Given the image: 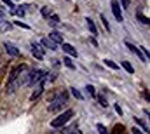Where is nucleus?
Instances as JSON below:
<instances>
[{
  "instance_id": "423d86ee",
  "label": "nucleus",
  "mask_w": 150,
  "mask_h": 134,
  "mask_svg": "<svg viewBox=\"0 0 150 134\" xmlns=\"http://www.w3.org/2000/svg\"><path fill=\"white\" fill-rule=\"evenodd\" d=\"M28 77H30V70L23 65L21 71H19V77H18V87H21V85H26V84H28Z\"/></svg>"
},
{
  "instance_id": "2eb2a0df",
  "label": "nucleus",
  "mask_w": 150,
  "mask_h": 134,
  "mask_svg": "<svg viewBox=\"0 0 150 134\" xmlns=\"http://www.w3.org/2000/svg\"><path fill=\"white\" fill-rule=\"evenodd\" d=\"M11 28H12V25H11L9 21H5V19L0 18V32H9Z\"/></svg>"
},
{
  "instance_id": "412c9836",
  "label": "nucleus",
  "mask_w": 150,
  "mask_h": 134,
  "mask_svg": "<svg viewBox=\"0 0 150 134\" xmlns=\"http://www.w3.org/2000/svg\"><path fill=\"white\" fill-rule=\"evenodd\" d=\"M63 65H65L67 68H70V70H75V65L72 63V59H70L68 56H67V58H63Z\"/></svg>"
},
{
  "instance_id": "ddd939ff",
  "label": "nucleus",
  "mask_w": 150,
  "mask_h": 134,
  "mask_svg": "<svg viewBox=\"0 0 150 134\" xmlns=\"http://www.w3.org/2000/svg\"><path fill=\"white\" fill-rule=\"evenodd\" d=\"M47 38H51V40H52V42H54L56 45H58V44H63V42H65V40H63V35L59 33V32H51Z\"/></svg>"
},
{
  "instance_id": "1a4fd4ad",
  "label": "nucleus",
  "mask_w": 150,
  "mask_h": 134,
  "mask_svg": "<svg viewBox=\"0 0 150 134\" xmlns=\"http://www.w3.org/2000/svg\"><path fill=\"white\" fill-rule=\"evenodd\" d=\"M40 45H42L44 49H49V51H58V45H56L51 38H47V37H42V38H40Z\"/></svg>"
},
{
  "instance_id": "5701e85b",
  "label": "nucleus",
  "mask_w": 150,
  "mask_h": 134,
  "mask_svg": "<svg viewBox=\"0 0 150 134\" xmlns=\"http://www.w3.org/2000/svg\"><path fill=\"white\" fill-rule=\"evenodd\" d=\"M100 18H101V23H103V26H105V30H107V32H112V30H110V25H108V19L105 18V14H101Z\"/></svg>"
},
{
  "instance_id": "f257e3e1",
  "label": "nucleus",
  "mask_w": 150,
  "mask_h": 134,
  "mask_svg": "<svg viewBox=\"0 0 150 134\" xmlns=\"http://www.w3.org/2000/svg\"><path fill=\"white\" fill-rule=\"evenodd\" d=\"M74 117V110L72 108H67L63 113H59L56 118H52V122H51V127H54V129H58V127H63L65 124H68V120Z\"/></svg>"
},
{
  "instance_id": "473e14b6",
  "label": "nucleus",
  "mask_w": 150,
  "mask_h": 134,
  "mask_svg": "<svg viewBox=\"0 0 150 134\" xmlns=\"http://www.w3.org/2000/svg\"><path fill=\"white\" fill-rule=\"evenodd\" d=\"M115 111H117V113H119V115H122V108H120V106H119V104H115Z\"/></svg>"
},
{
  "instance_id": "f704fd0d",
  "label": "nucleus",
  "mask_w": 150,
  "mask_h": 134,
  "mask_svg": "<svg viewBox=\"0 0 150 134\" xmlns=\"http://www.w3.org/2000/svg\"><path fill=\"white\" fill-rule=\"evenodd\" d=\"M68 134H82V131L80 129H75V131H72V133H68Z\"/></svg>"
},
{
  "instance_id": "f03ea898",
  "label": "nucleus",
  "mask_w": 150,
  "mask_h": 134,
  "mask_svg": "<svg viewBox=\"0 0 150 134\" xmlns=\"http://www.w3.org/2000/svg\"><path fill=\"white\" fill-rule=\"evenodd\" d=\"M21 68H23V65L12 68V71L9 73V78H7V92H9V94H12V92L18 89V77H19Z\"/></svg>"
},
{
  "instance_id": "c756f323",
  "label": "nucleus",
  "mask_w": 150,
  "mask_h": 134,
  "mask_svg": "<svg viewBox=\"0 0 150 134\" xmlns=\"http://www.w3.org/2000/svg\"><path fill=\"white\" fill-rule=\"evenodd\" d=\"M14 25H16V26H21V28H26V30H30V26H28V25H25V23H21V21H16Z\"/></svg>"
},
{
  "instance_id": "a211bd4d",
  "label": "nucleus",
  "mask_w": 150,
  "mask_h": 134,
  "mask_svg": "<svg viewBox=\"0 0 150 134\" xmlns=\"http://www.w3.org/2000/svg\"><path fill=\"white\" fill-rule=\"evenodd\" d=\"M40 14H42V18L49 19V16H51L52 12H51V9H49V7H42V9H40Z\"/></svg>"
},
{
  "instance_id": "dca6fc26",
  "label": "nucleus",
  "mask_w": 150,
  "mask_h": 134,
  "mask_svg": "<svg viewBox=\"0 0 150 134\" xmlns=\"http://www.w3.org/2000/svg\"><path fill=\"white\" fill-rule=\"evenodd\" d=\"M136 18H138V21H140L142 25H147V26L150 25V19H149V18H145L142 12H138V14H136Z\"/></svg>"
},
{
  "instance_id": "9b49d317",
  "label": "nucleus",
  "mask_w": 150,
  "mask_h": 134,
  "mask_svg": "<svg viewBox=\"0 0 150 134\" xmlns=\"http://www.w3.org/2000/svg\"><path fill=\"white\" fill-rule=\"evenodd\" d=\"M126 45H127V49H129L131 52H134V54H136V56H138V58H140L142 61H147V59H145V56L142 54V51H140V49H138L136 45H133V44H131L129 40H126Z\"/></svg>"
},
{
  "instance_id": "f3484780",
  "label": "nucleus",
  "mask_w": 150,
  "mask_h": 134,
  "mask_svg": "<svg viewBox=\"0 0 150 134\" xmlns=\"http://www.w3.org/2000/svg\"><path fill=\"white\" fill-rule=\"evenodd\" d=\"M25 12H26V11H25V7H23V5H16V9H14V12H12V14H16V16H21V18H23V16H25Z\"/></svg>"
},
{
  "instance_id": "20e7f679",
  "label": "nucleus",
  "mask_w": 150,
  "mask_h": 134,
  "mask_svg": "<svg viewBox=\"0 0 150 134\" xmlns=\"http://www.w3.org/2000/svg\"><path fill=\"white\" fill-rule=\"evenodd\" d=\"M44 78H45V73L42 70H32L30 71V77H28V84L30 85H35V84H38Z\"/></svg>"
},
{
  "instance_id": "39448f33",
  "label": "nucleus",
  "mask_w": 150,
  "mask_h": 134,
  "mask_svg": "<svg viewBox=\"0 0 150 134\" xmlns=\"http://www.w3.org/2000/svg\"><path fill=\"white\" fill-rule=\"evenodd\" d=\"M110 5H112V12H113V16H115V19H117L119 23H122V21H124V16H122L119 0H110Z\"/></svg>"
},
{
  "instance_id": "cd10ccee",
  "label": "nucleus",
  "mask_w": 150,
  "mask_h": 134,
  "mask_svg": "<svg viewBox=\"0 0 150 134\" xmlns=\"http://www.w3.org/2000/svg\"><path fill=\"white\" fill-rule=\"evenodd\" d=\"M96 129H98V133H100V134H108L107 127H105L103 124H98V126H96Z\"/></svg>"
},
{
  "instance_id": "bb28decb",
  "label": "nucleus",
  "mask_w": 150,
  "mask_h": 134,
  "mask_svg": "<svg viewBox=\"0 0 150 134\" xmlns=\"http://www.w3.org/2000/svg\"><path fill=\"white\" fill-rule=\"evenodd\" d=\"M86 91H87V94H89L91 98H94V96H96V91H94V87H93V85H86Z\"/></svg>"
},
{
  "instance_id": "7ed1b4c3",
  "label": "nucleus",
  "mask_w": 150,
  "mask_h": 134,
  "mask_svg": "<svg viewBox=\"0 0 150 134\" xmlns=\"http://www.w3.org/2000/svg\"><path fill=\"white\" fill-rule=\"evenodd\" d=\"M67 101H68V96H67V92H59L54 99L51 101V104H49V111L51 113H54V111H59V110H63V106L67 104Z\"/></svg>"
},
{
  "instance_id": "72a5a7b5",
  "label": "nucleus",
  "mask_w": 150,
  "mask_h": 134,
  "mask_svg": "<svg viewBox=\"0 0 150 134\" xmlns=\"http://www.w3.org/2000/svg\"><path fill=\"white\" fill-rule=\"evenodd\" d=\"M131 133H133V134H143L140 129H136V127H133V131H131Z\"/></svg>"
},
{
  "instance_id": "7c9ffc66",
  "label": "nucleus",
  "mask_w": 150,
  "mask_h": 134,
  "mask_svg": "<svg viewBox=\"0 0 150 134\" xmlns=\"http://www.w3.org/2000/svg\"><path fill=\"white\" fill-rule=\"evenodd\" d=\"M4 16H7V9H4V7L0 5V18L4 19Z\"/></svg>"
},
{
  "instance_id": "f8f14e48",
  "label": "nucleus",
  "mask_w": 150,
  "mask_h": 134,
  "mask_svg": "<svg viewBox=\"0 0 150 134\" xmlns=\"http://www.w3.org/2000/svg\"><path fill=\"white\" fill-rule=\"evenodd\" d=\"M61 47H63V52H65V54H68V56H74V58H77V49H75L74 45H70V44L63 42V44H61Z\"/></svg>"
},
{
  "instance_id": "6ab92c4d",
  "label": "nucleus",
  "mask_w": 150,
  "mask_h": 134,
  "mask_svg": "<svg viewBox=\"0 0 150 134\" xmlns=\"http://www.w3.org/2000/svg\"><path fill=\"white\" fill-rule=\"evenodd\" d=\"M122 68H124L127 73H134V68L131 66V63H129V61H122Z\"/></svg>"
},
{
  "instance_id": "6e6552de",
  "label": "nucleus",
  "mask_w": 150,
  "mask_h": 134,
  "mask_svg": "<svg viewBox=\"0 0 150 134\" xmlns=\"http://www.w3.org/2000/svg\"><path fill=\"white\" fill-rule=\"evenodd\" d=\"M30 47H32V54L37 58V59H44V54H45V51H44V47L37 44V42H32L30 44Z\"/></svg>"
},
{
  "instance_id": "aec40b11",
  "label": "nucleus",
  "mask_w": 150,
  "mask_h": 134,
  "mask_svg": "<svg viewBox=\"0 0 150 134\" xmlns=\"http://www.w3.org/2000/svg\"><path fill=\"white\" fill-rule=\"evenodd\" d=\"M4 2V5H7V9L11 11V12H14V9H16V4L12 2V0H2Z\"/></svg>"
},
{
  "instance_id": "2f4dec72",
  "label": "nucleus",
  "mask_w": 150,
  "mask_h": 134,
  "mask_svg": "<svg viewBox=\"0 0 150 134\" xmlns=\"http://www.w3.org/2000/svg\"><path fill=\"white\" fill-rule=\"evenodd\" d=\"M100 103H101V106H105V108L108 106V104H107V99H105L103 96H100Z\"/></svg>"
},
{
  "instance_id": "393cba45",
  "label": "nucleus",
  "mask_w": 150,
  "mask_h": 134,
  "mask_svg": "<svg viewBox=\"0 0 150 134\" xmlns=\"http://www.w3.org/2000/svg\"><path fill=\"white\" fill-rule=\"evenodd\" d=\"M134 120H136V122H138V124H140V126H142V127H143V131H145V133H147V134L150 133L149 126H147V124H145V122H143V120H142V118H134Z\"/></svg>"
},
{
  "instance_id": "a878e982",
  "label": "nucleus",
  "mask_w": 150,
  "mask_h": 134,
  "mask_svg": "<svg viewBox=\"0 0 150 134\" xmlns=\"http://www.w3.org/2000/svg\"><path fill=\"white\" fill-rule=\"evenodd\" d=\"M70 91H72V94H74L75 98H77V99H82V98H84V96H82V92H80L79 89H75V87H72Z\"/></svg>"
},
{
  "instance_id": "b1692460",
  "label": "nucleus",
  "mask_w": 150,
  "mask_h": 134,
  "mask_svg": "<svg viewBox=\"0 0 150 134\" xmlns=\"http://www.w3.org/2000/svg\"><path fill=\"white\" fill-rule=\"evenodd\" d=\"M49 21H51V25H58L59 23V16L58 14H51L49 16Z\"/></svg>"
},
{
  "instance_id": "9d476101",
  "label": "nucleus",
  "mask_w": 150,
  "mask_h": 134,
  "mask_svg": "<svg viewBox=\"0 0 150 134\" xmlns=\"http://www.w3.org/2000/svg\"><path fill=\"white\" fill-rule=\"evenodd\" d=\"M45 80V78H44ZM44 80H40L37 84V87H35V91L32 92V96H30V101H37L40 96H42V92H44Z\"/></svg>"
},
{
  "instance_id": "0eeeda50",
  "label": "nucleus",
  "mask_w": 150,
  "mask_h": 134,
  "mask_svg": "<svg viewBox=\"0 0 150 134\" xmlns=\"http://www.w3.org/2000/svg\"><path fill=\"white\" fill-rule=\"evenodd\" d=\"M4 49H5V52L11 54L12 58H19V56H21V51H19L14 44H11V42H4Z\"/></svg>"
},
{
  "instance_id": "c85d7f7f",
  "label": "nucleus",
  "mask_w": 150,
  "mask_h": 134,
  "mask_svg": "<svg viewBox=\"0 0 150 134\" xmlns=\"http://www.w3.org/2000/svg\"><path fill=\"white\" fill-rule=\"evenodd\" d=\"M129 5H131L129 0H120V7H122V9H129Z\"/></svg>"
},
{
  "instance_id": "4be33fe9",
  "label": "nucleus",
  "mask_w": 150,
  "mask_h": 134,
  "mask_svg": "<svg viewBox=\"0 0 150 134\" xmlns=\"http://www.w3.org/2000/svg\"><path fill=\"white\" fill-rule=\"evenodd\" d=\"M103 63H105L108 68H112V70H119V65H117V63H113L112 59H105Z\"/></svg>"
},
{
  "instance_id": "4468645a",
  "label": "nucleus",
  "mask_w": 150,
  "mask_h": 134,
  "mask_svg": "<svg viewBox=\"0 0 150 134\" xmlns=\"http://www.w3.org/2000/svg\"><path fill=\"white\" fill-rule=\"evenodd\" d=\"M86 23H87V28H89V32L93 37H96L98 35V30H96V25H94V21L91 19V18H86Z\"/></svg>"
}]
</instances>
